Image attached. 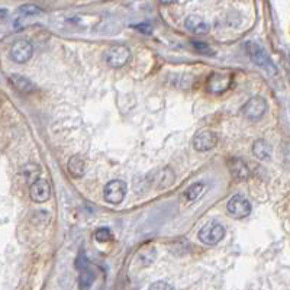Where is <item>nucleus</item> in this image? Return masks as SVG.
I'll return each mask as SVG.
<instances>
[{
  "instance_id": "f257e3e1",
  "label": "nucleus",
  "mask_w": 290,
  "mask_h": 290,
  "mask_svg": "<svg viewBox=\"0 0 290 290\" xmlns=\"http://www.w3.org/2000/svg\"><path fill=\"white\" fill-rule=\"evenodd\" d=\"M245 51L250 57V60L253 61L255 66H258L262 68L264 71H267L269 74H277V68L274 66V63L272 61V58L269 57V54L266 52V49L253 41H248L245 44Z\"/></svg>"
},
{
  "instance_id": "f03ea898",
  "label": "nucleus",
  "mask_w": 290,
  "mask_h": 290,
  "mask_svg": "<svg viewBox=\"0 0 290 290\" xmlns=\"http://www.w3.org/2000/svg\"><path fill=\"white\" fill-rule=\"evenodd\" d=\"M75 269L78 272V280H77L78 290H90V287L93 286L94 279H96V274H94L93 269L90 267V262L87 260L83 250L77 255Z\"/></svg>"
},
{
  "instance_id": "7ed1b4c3",
  "label": "nucleus",
  "mask_w": 290,
  "mask_h": 290,
  "mask_svg": "<svg viewBox=\"0 0 290 290\" xmlns=\"http://www.w3.org/2000/svg\"><path fill=\"white\" fill-rule=\"evenodd\" d=\"M224 225L219 224L218 221H209L199 231V240L203 244H206V245H216V244L221 243L224 240Z\"/></svg>"
},
{
  "instance_id": "20e7f679",
  "label": "nucleus",
  "mask_w": 290,
  "mask_h": 290,
  "mask_svg": "<svg viewBox=\"0 0 290 290\" xmlns=\"http://www.w3.org/2000/svg\"><path fill=\"white\" fill-rule=\"evenodd\" d=\"M267 112V102L260 97V96H255V97H251L248 102L245 103L241 109V113L243 116H245L248 121H260L262 116Z\"/></svg>"
},
{
  "instance_id": "39448f33",
  "label": "nucleus",
  "mask_w": 290,
  "mask_h": 290,
  "mask_svg": "<svg viewBox=\"0 0 290 290\" xmlns=\"http://www.w3.org/2000/svg\"><path fill=\"white\" fill-rule=\"evenodd\" d=\"M104 60L109 67L121 68L125 64H128V61L131 60V51L125 45H113L106 51Z\"/></svg>"
},
{
  "instance_id": "423d86ee",
  "label": "nucleus",
  "mask_w": 290,
  "mask_h": 290,
  "mask_svg": "<svg viewBox=\"0 0 290 290\" xmlns=\"http://www.w3.org/2000/svg\"><path fill=\"white\" fill-rule=\"evenodd\" d=\"M126 195V184L122 180H112L103 189V199L111 205H121Z\"/></svg>"
},
{
  "instance_id": "0eeeda50",
  "label": "nucleus",
  "mask_w": 290,
  "mask_h": 290,
  "mask_svg": "<svg viewBox=\"0 0 290 290\" xmlns=\"http://www.w3.org/2000/svg\"><path fill=\"white\" fill-rule=\"evenodd\" d=\"M231 83H232V75L229 73L216 71L209 75L206 82V90L212 94H221L231 87Z\"/></svg>"
},
{
  "instance_id": "6e6552de",
  "label": "nucleus",
  "mask_w": 290,
  "mask_h": 290,
  "mask_svg": "<svg viewBox=\"0 0 290 290\" xmlns=\"http://www.w3.org/2000/svg\"><path fill=\"white\" fill-rule=\"evenodd\" d=\"M9 56L15 63L23 64V63L29 61L32 58V56H34V47L27 39H19V41H15L12 44Z\"/></svg>"
},
{
  "instance_id": "1a4fd4ad",
  "label": "nucleus",
  "mask_w": 290,
  "mask_h": 290,
  "mask_svg": "<svg viewBox=\"0 0 290 290\" xmlns=\"http://www.w3.org/2000/svg\"><path fill=\"white\" fill-rule=\"evenodd\" d=\"M226 209H228L229 215L234 216L235 219H243L251 214V203L247 197L235 195L229 199Z\"/></svg>"
},
{
  "instance_id": "9d476101",
  "label": "nucleus",
  "mask_w": 290,
  "mask_h": 290,
  "mask_svg": "<svg viewBox=\"0 0 290 290\" xmlns=\"http://www.w3.org/2000/svg\"><path fill=\"white\" fill-rule=\"evenodd\" d=\"M218 144V135L212 129H200L193 138V148L199 152L214 150Z\"/></svg>"
},
{
  "instance_id": "9b49d317",
  "label": "nucleus",
  "mask_w": 290,
  "mask_h": 290,
  "mask_svg": "<svg viewBox=\"0 0 290 290\" xmlns=\"http://www.w3.org/2000/svg\"><path fill=\"white\" fill-rule=\"evenodd\" d=\"M29 195L31 199L37 203H44L47 202L51 196V186L45 178H37L29 189Z\"/></svg>"
},
{
  "instance_id": "f8f14e48",
  "label": "nucleus",
  "mask_w": 290,
  "mask_h": 290,
  "mask_svg": "<svg viewBox=\"0 0 290 290\" xmlns=\"http://www.w3.org/2000/svg\"><path fill=\"white\" fill-rule=\"evenodd\" d=\"M184 27L188 31H190L192 34H196V35H203L209 32V23L206 22L205 19L199 15H190L184 20Z\"/></svg>"
},
{
  "instance_id": "ddd939ff",
  "label": "nucleus",
  "mask_w": 290,
  "mask_h": 290,
  "mask_svg": "<svg viewBox=\"0 0 290 290\" xmlns=\"http://www.w3.org/2000/svg\"><path fill=\"white\" fill-rule=\"evenodd\" d=\"M228 167H229L232 177L236 180H245L250 176V170L241 159H231L228 163Z\"/></svg>"
},
{
  "instance_id": "4468645a",
  "label": "nucleus",
  "mask_w": 290,
  "mask_h": 290,
  "mask_svg": "<svg viewBox=\"0 0 290 290\" xmlns=\"http://www.w3.org/2000/svg\"><path fill=\"white\" fill-rule=\"evenodd\" d=\"M253 154L261 161H267L272 159V145L264 140H257L253 144Z\"/></svg>"
},
{
  "instance_id": "2eb2a0df",
  "label": "nucleus",
  "mask_w": 290,
  "mask_h": 290,
  "mask_svg": "<svg viewBox=\"0 0 290 290\" xmlns=\"http://www.w3.org/2000/svg\"><path fill=\"white\" fill-rule=\"evenodd\" d=\"M10 83L13 85V87H15L16 90L22 92V93H31V92L35 90V85H34L29 78H27L25 75H10Z\"/></svg>"
},
{
  "instance_id": "dca6fc26",
  "label": "nucleus",
  "mask_w": 290,
  "mask_h": 290,
  "mask_svg": "<svg viewBox=\"0 0 290 290\" xmlns=\"http://www.w3.org/2000/svg\"><path fill=\"white\" fill-rule=\"evenodd\" d=\"M85 161L80 159L78 155H73L68 160V171L74 178H80L85 176Z\"/></svg>"
},
{
  "instance_id": "f3484780",
  "label": "nucleus",
  "mask_w": 290,
  "mask_h": 290,
  "mask_svg": "<svg viewBox=\"0 0 290 290\" xmlns=\"http://www.w3.org/2000/svg\"><path fill=\"white\" fill-rule=\"evenodd\" d=\"M206 184L205 183H193L192 186H189L188 190L184 192V196H186V199L188 200H190V202H196V200H199L200 197L203 196V193L206 192Z\"/></svg>"
},
{
  "instance_id": "a211bd4d",
  "label": "nucleus",
  "mask_w": 290,
  "mask_h": 290,
  "mask_svg": "<svg viewBox=\"0 0 290 290\" xmlns=\"http://www.w3.org/2000/svg\"><path fill=\"white\" fill-rule=\"evenodd\" d=\"M173 181H174V174H173V170L170 169L161 170L159 173V176H157V178L154 180V183H157V184H155V188L157 189L169 188V186L173 184Z\"/></svg>"
},
{
  "instance_id": "6ab92c4d",
  "label": "nucleus",
  "mask_w": 290,
  "mask_h": 290,
  "mask_svg": "<svg viewBox=\"0 0 290 290\" xmlns=\"http://www.w3.org/2000/svg\"><path fill=\"white\" fill-rule=\"evenodd\" d=\"M22 173H23V176H25V178H27V181H28L29 184H32L37 178H39L41 169L38 167L37 164H28V166L23 167Z\"/></svg>"
},
{
  "instance_id": "aec40b11",
  "label": "nucleus",
  "mask_w": 290,
  "mask_h": 290,
  "mask_svg": "<svg viewBox=\"0 0 290 290\" xmlns=\"http://www.w3.org/2000/svg\"><path fill=\"white\" fill-rule=\"evenodd\" d=\"M19 15H22V16H25V18H31V16H38V15H41L42 13V10L39 9L38 6L35 5H23V6H20L19 8Z\"/></svg>"
},
{
  "instance_id": "412c9836",
  "label": "nucleus",
  "mask_w": 290,
  "mask_h": 290,
  "mask_svg": "<svg viewBox=\"0 0 290 290\" xmlns=\"http://www.w3.org/2000/svg\"><path fill=\"white\" fill-rule=\"evenodd\" d=\"M192 45H193V48L196 49L199 54H203V56H207V57L215 56V49L209 47V45L205 44V42H200V41H193V42H192Z\"/></svg>"
},
{
  "instance_id": "4be33fe9",
  "label": "nucleus",
  "mask_w": 290,
  "mask_h": 290,
  "mask_svg": "<svg viewBox=\"0 0 290 290\" xmlns=\"http://www.w3.org/2000/svg\"><path fill=\"white\" fill-rule=\"evenodd\" d=\"M94 238H96V241H99V243H109V241H112L113 234L111 232L109 228H99V229L94 232Z\"/></svg>"
},
{
  "instance_id": "5701e85b",
  "label": "nucleus",
  "mask_w": 290,
  "mask_h": 290,
  "mask_svg": "<svg viewBox=\"0 0 290 290\" xmlns=\"http://www.w3.org/2000/svg\"><path fill=\"white\" fill-rule=\"evenodd\" d=\"M150 290H174V289H173L171 284L166 283V281H155V283H152L150 286Z\"/></svg>"
},
{
  "instance_id": "b1692460",
  "label": "nucleus",
  "mask_w": 290,
  "mask_h": 290,
  "mask_svg": "<svg viewBox=\"0 0 290 290\" xmlns=\"http://www.w3.org/2000/svg\"><path fill=\"white\" fill-rule=\"evenodd\" d=\"M283 159H284V163L290 167V142L284 144V148H283Z\"/></svg>"
},
{
  "instance_id": "393cba45",
  "label": "nucleus",
  "mask_w": 290,
  "mask_h": 290,
  "mask_svg": "<svg viewBox=\"0 0 290 290\" xmlns=\"http://www.w3.org/2000/svg\"><path fill=\"white\" fill-rule=\"evenodd\" d=\"M135 28L141 31L142 34H151V32H152V27L148 25V23H140V25H137Z\"/></svg>"
},
{
  "instance_id": "a878e982",
  "label": "nucleus",
  "mask_w": 290,
  "mask_h": 290,
  "mask_svg": "<svg viewBox=\"0 0 290 290\" xmlns=\"http://www.w3.org/2000/svg\"><path fill=\"white\" fill-rule=\"evenodd\" d=\"M161 3H164V5H170V3H173V2H176V0H160Z\"/></svg>"
}]
</instances>
